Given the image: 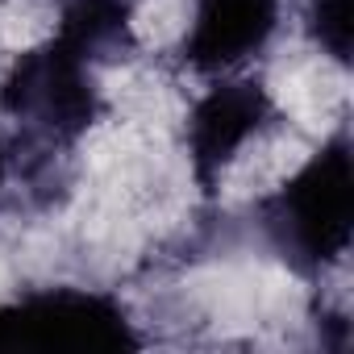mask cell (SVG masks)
Instances as JSON below:
<instances>
[{
  "label": "cell",
  "mask_w": 354,
  "mask_h": 354,
  "mask_svg": "<svg viewBox=\"0 0 354 354\" xmlns=\"http://www.w3.org/2000/svg\"><path fill=\"white\" fill-rule=\"evenodd\" d=\"M0 346H138L121 300L96 288H42L0 304Z\"/></svg>",
  "instance_id": "cell-2"
},
{
  "label": "cell",
  "mask_w": 354,
  "mask_h": 354,
  "mask_svg": "<svg viewBox=\"0 0 354 354\" xmlns=\"http://www.w3.org/2000/svg\"><path fill=\"white\" fill-rule=\"evenodd\" d=\"M13 180V150H9V133H0V196H5Z\"/></svg>",
  "instance_id": "cell-5"
},
{
  "label": "cell",
  "mask_w": 354,
  "mask_h": 354,
  "mask_svg": "<svg viewBox=\"0 0 354 354\" xmlns=\"http://www.w3.org/2000/svg\"><path fill=\"white\" fill-rule=\"evenodd\" d=\"M259 230L296 275H329L350 254V146L346 129L325 133L288 180L254 201Z\"/></svg>",
  "instance_id": "cell-1"
},
{
  "label": "cell",
  "mask_w": 354,
  "mask_h": 354,
  "mask_svg": "<svg viewBox=\"0 0 354 354\" xmlns=\"http://www.w3.org/2000/svg\"><path fill=\"white\" fill-rule=\"evenodd\" d=\"M283 30V0H188L175 63L196 80L254 71Z\"/></svg>",
  "instance_id": "cell-3"
},
{
  "label": "cell",
  "mask_w": 354,
  "mask_h": 354,
  "mask_svg": "<svg viewBox=\"0 0 354 354\" xmlns=\"http://www.w3.org/2000/svg\"><path fill=\"white\" fill-rule=\"evenodd\" d=\"M300 38L321 59L350 67V0H300Z\"/></svg>",
  "instance_id": "cell-4"
}]
</instances>
